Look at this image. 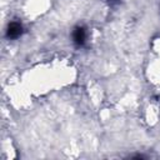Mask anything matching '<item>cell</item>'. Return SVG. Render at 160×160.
<instances>
[{
    "mask_svg": "<svg viewBox=\"0 0 160 160\" xmlns=\"http://www.w3.org/2000/svg\"><path fill=\"white\" fill-rule=\"evenodd\" d=\"M86 30H85V28H82V26H76L74 30H72V32H71V39H72V42L76 45V46H82L84 44H85V41H86Z\"/></svg>",
    "mask_w": 160,
    "mask_h": 160,
    "instance_id": "6da1fadb",
    "label": "cell"
},
{
    "mask_svg": "<svg viewBox=\"0 0 160 160\" xmlns=\"http://www.w3.org/2000/svg\"><path fill=\"white\" fill-rule=\"evenodd\" d=\"M22 34V25L18 21H12L8 25V29H6V38L8 39H11V40H15L18 38H20Z\"/></svg>",
    "mask_w": 160,
    "mask_h": 160,
    "instance_id": "7a4b0ae2",
    "label": "cell"
},
{
    "mask_svg": "<svg viewBox=\"0 0 160 160\" xmlns=\"http://www.w3.org/2000/svg\"><path fill=\"white\" fill-rule=\"evenodd\" d=\"M108 1H110V2H115V1H119V0H108Z\"/></svg>",
    "mask_w": 160,
    "mask_h": 160,
    "instance_id": "3957f363",
    "label": "cell"
}]
</instances>
